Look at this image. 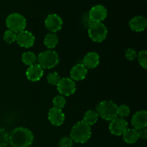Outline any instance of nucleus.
<instances>
[{
  "label": "nucleus",
  "instance_id": "nucleus-15",
  "mask_svg": "<svg viewBox=\"0 0 147 147\" xmlns=\"http://www.w3.org/2000/svg\"><path fill=\"white\" fill-rule=\"evenodd\" d=\"M44 74L43 69L38 64H34L29 67L26 71V76L30 81H39Z\"/></svg>",
  "mask_w": 147,
  "mask_h": 147
},
{
  "label": "nucleus",
  "instance_id": "nucleus-24",
  "mask_svg": "<svg viewBox=\"0 0 147 147\" xmlns=\"http://www.w3.org/2000/svg\"><path fill=\"white\" fill-rule=\"evenodd\" d=\"M16 38H17V34L14 32L11 31V30H8L4 32V36H3V39L4 41L8 44H12L16 41Z\"/></svg>",
  "mask_w": 147,
  "mask_h": 147
},
{
  "label": "nucleus",
  "instance_id": "nucleus-8",
  "mask_svg": "<svg viewBox=\"0 0 147 147\" xmlns=\"http://www.w3.org/2000/svg\"><path fill=\"white\" fill-rule=\"evenodd\" d=\"M108 11L106 7L101 4L96 5L90 9L88 13V17L92 24L100 23L106 18Z\"/></svg>",
  "mask_w": 147,
  "mask_h": 147
},
{
  "label": "nucleus",
  "instance_id": "nucleus-13",
  "mask_svg": "<svg viewBox=\"0 0 147 147\" xmlns=\"http://www.w3.org/2000/svg\"><path fill=\"white\" fill-rule=\"evenodd\" d=\"M48 119L51 124L55 126H60L65 121V114L62 109L53 107L48 111Z\"/></svg>",
  "mask_w": 147,
  "mask_h": 147
},
{
  "label": "nucleus",
  "instance_id": "nucleus-30",
  "mask_svg": "<svg viewBox=\"0 0 147 147\" xmlns=\"http://www.w3.org/2000/svg\"><path fill=\"white\" fill-rule=\"evenodd\" d=\"M138 133H139V139H146L147 137V130L146 128L144 129H142L141 130L138 131Z\"/></svg>",
  "mask_w": 147,
  "mask_h": 147
},
{
  "label": "nucleus",
  "instance_id": "nucleus-6",
  "mask_svg": "<svg viewBox=\"0 0 147 147\" xmlns=\"http://www.w3.org/2000/svg\"><path fill=\"white\" fill-rule=\"evenodd\" d=\"M88 36L93 42H101L108 35V29L102 22L93 23L88 27Z\"/></svg>",
  "mask_w": 147,
  "mask_h": 147
},
{
  "label": "nucleus",
  "instance_id": "nucleus-25",
  "mask_svg": "<svg viewBox=\"0 0 147 147\" xmlns=\"http://www.w3.org/2000/svg\"><path fill=\"white\" fill-rule=\"evenodd\" d=\"M60 80V76L57 72H53L47 75V83L53 86H57L58 82Z\"/></svg>",
  "mask_w": 147,
  "mask_h": 147
},
{
  "label": "nucleus",
  "instance_id": "nucleus-26",
  "mask_svg": "<svg viewBox=\"0 0 147 147\" xmlns=\"http://www.w3.org/2000/svg\"><path fill=\"white\" fill-rule=\"evenodd\" d=\"M9 144V133L4 129L0 128V147H5Z\"/></svg>",
  "mask_w": 147,
  "mask_h": 147
},
{
  "label": "nucleus",
  "instance_id": "nucleus-18",
  "mask_svg": "<svg viewBox=\"0 0 147 147\" xmlns=\"http://www.w3.org/2000/svg\"><path fill=\"white\" fill-rule=\"evenodd\" d=\"M123 139L126 143L132 144L139 139L138 131L134 129H127L123 134Z\"/></svg>",
  "mask_w": 147,
  "mask_h": 147
},
{
  "label": "nucleus",
  "instance_id": "nucleus-23",
  "mask_svg": "<svg viewBox=\"0 0 147 147\" xmlns=\"http://www.w3.org/2000/svg\"><path fill=\"white\" fill-rule=\"evenodd\" d=\"M53 104L55 108L62 109L65 107L66 104V100L64 96L59 95V96H55L53 100Z\"/></svg>",
  "mask_w": 147,
  "mask_h": 147
},
{
  "label": "nucleus",
  "instance_id": "nucleus-20",
  "mask_svg": "<svg viewBox=\"0 0 147 147\" xmlns=\"http://www.w3.org/2000/svg\"><path fill=\"white\" fill-rule=\"evenodd\" d=\"M98 114L94 110H89L86 111V113L83 116V121L88 126H93L98 120Z\"/></svg>",
  "mask_w": 147,
  "mask_h": 147
},
{
  "label": "nucleus",
  "instance_id": "nucleus-3",
  "mask_svg": "<svg viewBox=\"0 0 147 147\" xmlns=\"http://www.w3.org/2000/svg\"><path fill=\"white\" fill-rule=\"evenodd\" d=\"M118 106L112 100H106L100 102L96 106V111L98 116L106 121H111L117 116Z\"/></svg>",
  "mask_w": 147,
  "mask_h": 147
},
{
  "label": "nucleus",
  "instance_id": "nucleus-11",
  "mask_svg": "<svg viewBox=\"0 0 147 147\" xmlns=\"http://www.w3.org/2000/svg\"><path fill=\"white\" fill-rule=\"evenodd\" d=\"M16 42L22 47L30 48L34 45L35 42V37L33 34L27 30H24L17 34Z\"/></svg>",
  "mask_w": 147,
  "mask_h": 147
},
{
  "label": "nucleus",
  "instance_id": "nucleus-14",
  "mask_svg": "<svg viewBox=\"0 0 147 147\" xmlns=\"http://www.w3.org/2000/svg\"><path fill=\"white\" fill-rule=\"evenodd\" d=\"M88 74V69L83 64H77L73 66L70 72V76L74 81H80L84 80Z\"/></svg>",
  "mask_w": 147,
  "mask_h": 147
},
{
  "label": "nucleus",
  "instance_id": "nucleus-1",
  "mask_svg": "<svg viewBox=\"0 0 147 147\" xmlns=\"http://www.w3.org/2000/svg\"><path fill=\"white\" fill-rule=\"evenodd\" d=\"M33 141L34 135L27 128H16L9 134V143L13 147H28Z\"/></svg>",
  "mask_w": 147,
  "mask_h": 147
},
{
  "label": "nucleus",
  "instance_id": "nucleus-10",
  "mask_svg": "<svg viewBox=\"0 0 147 147\" xmlns=\"http://www.w3.org/2000/svg\"><path fill=\"white\" fill-rule=\"evenodd\" d=\"M128 129V123L124 119L116 117L111 121L109 131L115 136H121Z\"/></svg>",
  "mask_w": 147,
  "mask_h": 147
},
{
  "label": "nucleus",
  "instance_id": "nucleus-2",
  "mask_svg": "<svg viewBox=\"0 0 147 147\" xmlns=\"http://www.w3.org/2000/svg\"><path fill=\"white\" fill-rule=\"evenodd\" d=\"M91 134L90 126L81 121L74 125L70 131V137L76 143L84 144L90 139Z\"/></svg>",
  "mask_w": 147,
  "mask_h": 147
},
{
  "label": "nucleus",
  "instance_id": "nucleus-16",
  "mask_svg": "<svg viewBox=\"0 0 147 147\" xmlns=\"http://www.w3.org/2000/svg\"><path fill=\"white\" fill-rule=\"evenodd\" d=\"M99 62H100L99 55L95 52H90L85 55L82 64L87 69H93L98 65Z\"/></svg>",
  "mask_w": 147,
  "mask_h": 147
},
{
  "label": "nucleus",
  "instance_id": "nucleus-22",
  "mask_svg": "<svg viewBox=\"0 0 147 147\" xmlns=\"http://www.w3.org/2000/svg\"><path fill=\"white\" fill-rule=\"evenodd\" d=\"M129 114H130V108L129 106L124 104L118 106L117 116H119V118L124 119V118L128 117Z\"/></svg>",
  "mask_w": 147,
  "mask_h": 147
},
{
  "label": "nucleus",
  "instance_id": "nucleus-4",
  "mask_svg": "<svg viewBox=\"0 0 147 147\" xmlns=\"http://www.w3.org/2000/svg\"><path fill=\"white\" fill-rule=\"evenodd\" d=\"M38 65L42 69H50L55 67L59 63L58 54L54 50L42 52L37 57Z\"/></svg>",
  "mask_w": 147,
  "mask_h": 147
},
{
  "label": "nucleus",
  "instance_id": "nucleus-21",
  "mask_svg": "<svg viewBox=\"0 0 147 147\" xmlns=\"http://www.w3.org/2000/svg\"><path fill=\"white\" fill-rule=\"evenodd\" d=\"M22 60L26 65L31 66L36 64L37 61V57L32 52H25L22 55Z\"/></svg>",
  "mask_w": 147,
  "mask_h": 147
},
{
  "label": "nucleus",
  "instance_id": "nucleus-27",
  "mask_svg": "<svg viewBox=\"0 0 147 147\" xmlns=\"http://www.w3.org/2000/svg\"><path fill=\"white\" fill-rule=\"evenodd\" d=\"M138 62L144 69L147 68V53L146 50H142L137 54Z\"/></svg>",
  "mask_w": 147,
  "mask_h": 147
},
{
  "label": "nucleus",
  "instance_id": "nucleus-28",
  "mask_svg": "<svg viewBox=\"0 0 147 147\" xmlns=\"http://www.w3.org/2000/svg\"><path fill=\"white\" fill-rule=\"evenodd\" d=\"M59 147H73V141L68 136H63L60 139L58 143Z\"/></svg>",
  "mask_w": 147,
  "mask_h": 147
},
{
  "label": "nucleus",
  "instance_id": "nucleus-9",
  "mask_svg": "<svg viewBox=\"0 0 147 147\" xmlns=\"http://www.w3.org/2000/svg\"><path fill=\"white\" fill-rule=\"evenodd\" d=\"M63 20L56 14H49L45 20V27L52 33L60 31L63 27Z\"/></svg>",
  "mask_w": 147,
  "mask_h": 147
},
{
  "label": "nucleus",
  "instance_id": "nucleus-29",
  "mask_svg": "<svg viewBox=\"0 0 147 147\" xmlns=\"http://www.w3.org/2000/svg\"><path fill=\"white\" fill-rule=\"evenodd\" d=\"M125 56H126L127 60L132 61V60H134L137 57V53L134 49L129 48L125 52Z\"/></svg>",
  "mask_w": 147,
  "mask_h": 147
},
{
  "label": "nucleus",
  "instance_id": "nucleus-17",
  "mask_svg": "<svg viewBox=\"0 0 147 147\" xmlns=\"http://www.w3.org/2000/svg\"><path fill=\"white\" fill-rule=\"evenodd\" d=\"M147 20L142 16H136L133 17L129 21V27L133 31L139 32H142L146 28Z\"/></svg>",
  "mask_w": 147,
  "mask_h": 147
},
{
  "label": "nucleus",
  "instance_id": "nucleus-7",
  "mask_svg": "<svg viewBox=\"0 0 147 147\" xmlns=\"http://www.w3.org/2000/svg\"><path fill=\"white\" fill-rule=\"evenodd\" d=\"M57 89L61 96H70L76 92V85L70 78H63L57 84Z\"/></svg>",
  "mask_w": 147,
  "mask_h": 147
},
{
  "label": "nucleus",
  "instance_id": "nucleus-5",
  "mask_svg": "<svg viewBox=\"0 0 147 147\" xmlns=\"http://www.w3.org/2000/svg\"><path fill=\"white\" fill-rule=\"evenodd\" d=\"M6 25L9 30L17 34L25 30L27 20L22 14L19 13H12L6 19Z\"/></svg>",
  "mask_w": 147,
  "mask_h": 147
},
{
  "label": "nucleus",
  "instance_id": "nucleus-12",
  "mask_svg": "<svg viewBox=\"0 0 147 147\" xmlns=\"http://www.w3.org/2000/svg\"><path fill=\"white\" fill-rule=\"evenodd\" d=\"M131 124L134 129L137 131L146 128L147 126V112L146 111H139L134 113L131 119Z\"/></svg>",
  "mask_w": 147,
  "mask_h": 147
},
{
  "label": "nucleus",
  "instance_id": "nucleus-19",
  "mask_svg": "<svg viewBox=\"0 0 147 147\" xmlns=\"http://www.w3.org/2000/svg\"><path fill=\"white\" fill-rule=\"evenodd\" d=\"M58 43V37L55 33L50 32L45 35L44 38V45L46 47L53 49L57 46Z\"/></svg>",
  "mask_w": 147,
  "mask_h": 147
}]
</instances>
